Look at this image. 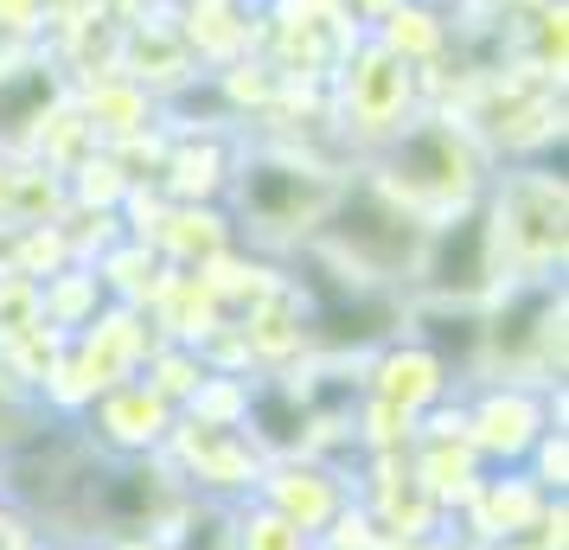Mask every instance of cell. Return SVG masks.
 Returning <instances> with one entry per match:
<instances>
[{
	"label": "cell",
	"mask_w": 569,
	"mask_h": 550,
	"mask_svg": "<svg viewBox=\"0 0 569 550\" xmlns=\"http://www.w3.org/2000/svg\"><path fill=\"white\" fill-rule=\"evenodd\" d=\"M487 180H492L487 141L455 116H416L397 141L378 148V173H371V186L397 211H410L422 231L467 206H480Z\"/></svg>",
	"instance_id": "1"
},
{
	"label": "cell",
	"mask_w": 569,
	"mask_h": 550,
	"mask_svg": "<svg viewBox=\"0 0 569 550\" xmlns=\"http://www.w3.org/2000/svg\"><path fill=\"white\" fill-rule=\"evenodd\" d=\"M487 231L499 289L512 282H557L563 269V173L550 167H512L487 180Z\"/></svg>",
	"instance_id": "2"
},
{
	"label": "cell",
	"mask_w": 569,
	"mask_h": 550,
	"mask_svg": "<svg viewBox=\"0 0 569 550\" xmlns=\"http://www.w3.org/2000/svg\"><path fill=\"white\" fill-rule=\"evenodd\" d=\"M422 103V71H410L403 58H390L378 39H352L339 52V129L359 148H385L416 122Z\"/></svg>",
	"instance_id": "3"
},
{
	"label": "cell",
	"mask_w": 569,
	"mask_h": 550,
	"mask_svg": "<svg viewBox=\"0 0 569 550\" xmlns=\"http://www.w3.org/2000/svg\"><path fill=\"white\" fill-rule=\"evenodd\" d=\"M167 468L180 473V487L206 506H243L257 499V480L269 468V454L250 442V429H224V422H199V417H173L167 436Z\"/></svg>",
	"instance_id": "4"
},
{
	"label": "cell",
	"mask_w": 569,
	"mask_h": 550,
	"mask_svg": "<svg viewBox=\"0 0 569 550\" xmlns=\"http://www.w3.org/2000/svg\"><path fill=\"white\" fill-rule=\"evenodd\" d=\"M237 206L250 218V237H282V243H301V237L320 231L327 206L339 199V180H327L308 160H250L237 167Z\"/></svg>",
	"instance_id": "5"
},
{
	"label": "cell",
	"mask_w": 569,
	"mask_h": 550,
	"mask_svg": "<svg viewBox=\"0 0 569 550\" xmlns=\"http://www.w3.org/2000/svg\"><path fill=\"white\" fill-rule=\"evenodd\" d=\"M173 417L180 410L167 397H154L141 378H122V384H109L83 403V442L103 448L109 461H148V454L167 448Z\"/></svg>",
	"instance_id": "6"
},
{
	"label": "cell",
	"mask_w": 569,
	"mask_h": 550,
	"mask_svg": "<svg viewBox=\"0 0 569 550\" xmlns=\"http://www.w3.org/2000/svg\"><path fill=\"white\" fill-rule=\"evenodd\" d=\"M543 429H550V391H538V384L499 378L467 403V442L487 468H525Z\"/></svg>",
	"instance_id": "7"
},
{
	"label": "cell",
	"mask_w": 569,
	"mask_h": 550,
	"mask_svg": "<svg viewBox=\"0 0 569 550\" xmlns=\"http://www.w3.org/2000/svg\"><path fill=\"white\" fill-rule=\"evenodd\" d=\"M257 499L269 512H282L288 524H301L308 538H320L333 524V512L352 499V480L327 454H269V468L257 480Z\"/></svg>",
	"instance_id": "8"
},
{
	"label": "cell",
	"mask_w": 569,
	"mask_h": 550,
	"mask_svg": "<svg viewBox=\"0 0 569 550\" xmlns=\"http://www.w3.org/2000/svg\"><path fill=\"white\" fill-rule=\"evenodd\" d=\"M365 384H371L378 403H397L403 417H422V410L448 403L455 371H448V359H436L422 340H385L365 359Z\"/></svg>",
	"instance_id": "9"
},
{
	"label": "cell",
	"mask_w": 569,
	"mask_h": 550,
	"mask_svg": "<svg viewBox=\"0 0 569 550\" xmlns=\"http://www.w3.org/2000/svg\"><path fill=\"white\" fill-rule=\"evenodd\" d=\"M231 180H237V160L211 129L180 134V141L167 148V160H160V173H154V186L167 192V206H218V199L231 192Z\"/></svg>",
	"instance_id": "10"
},
{
	"label": "cell",
	"mask_w": 569,
	"mask_h": 550,
	"mask_svg": "<svg viewBox=\"0 0 569 550\" xmlns=\"http://www.w3.org/2000/svg\"><path fill=\"white\" fill-rule=\"evenodd\" d=\"M78 116L90 122L97 148H116V141H129V134L154 129L160 103H154V97H148L134 78H122V71H103V78H97V83L78 97Z\"/></svg>",
	"instance_id": "11"
},
{
	"label": "cell",
	"mask_w": 569,
	"mask_h": 550,
	"mask_svg": "<svg viewBox=\"0 0 569 550\" xmlns=\"http://www.w3.org/2000/svg\"><path fill=\"white\" fill-rule=\"evenodd\" d=\"M154 250L167 269H199V262L237 250V224L218 206H167L154 231Z\"/></svg>",
	"instance_id": "12"
},
{
	"label": "cell",
	"mask_w": 569,
	"mask_h": 550,
	"mask_svg": "<svg viewBox=\"0 0 569 550\" xmlns=\"http://www.w3.org/2000/svg\"><path fill=\"white\" fill-rule=\"evenodd\" d=\"M371 39L385 46L390 58H403L410 71H436L448 46H455V20H448V7H429V0H403L390 20L371 27Z\"/></svg>",
	"instance_id": "13"
},
{
	"label": "cell",
	"mask_w": 569,
	"mask_h": 550,
	"mask_svg": "<svg viewBox=\"0 0 569 550\" xmlns=\"http://www.w3.org/2000/svg\"><path fill=\"white\" fill-rule=\"evenodd\" d=\"M410 448L416 454L403 461V468H410V480L416 487H429L441 506H461V499L480 487V473H487V461L473 454L467 436H416Z\"/></svg>",
	"instance_id": "14"
},
{
	"label": "cell",
	"mask_w": 569,
	"mask_h": 550,
	"mask_svg": "<svg viewBox=\"0 0 569 550\" xmlns=\"http://www.w3.org/2000/svg\"><path fill=\"white\" fill-rule=\"evenodd\" d=\"M231 550H313V538L282 512H269L262 499H243L231 506Z\"/></svg>",
	"instance_id": "15"
},
{
	"label": "cell",
	"mask_w": 569,
	"mask_h": 550,
	"mask_svg": "<svg viewBox=\"0 0 569 550\" xmlns=\"http://www.w3.org/2000/svg\"><path fill=\"white\" fill-rule=\"evenodd\" d=\"M403 0H346V20H365V27H378V20H390Z\"/></svg>",
	"instance_id": "16"
},
{
	"label": "cell",
	"mask_w": 569,
	"mask_h": 550,
	"mask_svg": "<svg viewBox=\"0 0 569 550\" xmlns=\"http://www.w3.org/2000/svg\"><path fill=\"white\" fill-rule=\"evenodd\" d=\"M97 550H167V544L148 538V531H129V538H97Z\"/></svg>",
	"instance_id": "17"
},
{
	"label": "cell",
	"mask_w": 569,
	"mask_h": 550,
	"mask_svg": "<svg viewBox=\"0 0 569 550\" xmlns=\"http://www.w3.org/2000/svg\"><path fill=\"white\" fill-rule=\"evenodd\" d=\"M13 160H20V154H7V148H0V218H7V206H13Z\"/></svg>",
	"instance_id": "18"
},
{
	"label": "cell",
	"mask_w": 569,
	"mask_h": 550,
	"mask_svg": "<svg viewBox=\"0 0 569 550\" xmlns=\"http://www.w3.org/2000/svg\"><path fill=\"white\" fill-rule=\"evenodd\" d=\"M499 13H538V7H550V0H492Z\"/></svg>",
	"instance_id": "19"
},
{
	"label": "cell",
	"mask_w": 569,
	"mask_h": 550,
	"mask_svg": "<svg viewBox=\"0 0 569 550\" xmlns=\"http://www.w3.org/2000/svg\"><path fill=\"white\" fill-rule=\"evenodd\" d=\"M480 550H538L531 538H492V544H480Z\"/></svg>",
	"instance_id": "20"
},
{
	"label": "cell",
	"mask_w": 569,
	"mask_h": 550,
	"mask_svg": "<svg viewBox=\"0 0 569 550\" xmlns=\"http://www.w3.org/2000/svg\"><path fill=\"white\" fill-rule=\"evenodd\" d=\"M39 550H97V544H83V538H52V544H39Z\"/></svg>",
	"instance_id": "21"
},
{
	"label": "cell",
	"mask_w": 569,
	"mask_h": 550,
	"mask_svg": "<svg viewBox=\"0 0 569 550\" xmlns=\"http://www.w3.org/2000/svg\"><path fill=\"white\" fill-rule=\"evenodd\" d=\"M0 499H7V468H0Z\"/></svg>",
	"instance_id": "22"
},
{
	"label": "cell",
	"mask_w": 569,
	"mask_h": 550,
	"mask_svg": "<svg viewBox=\"0 0 569 550\" xmlns=\"http://www.w3.org/2000/svg\"><path fill=\"white\" fill-rule=\"evenodd\" d=\"M173 7H186V0H173Z\"/></svg>",
	"instance_id": "23"
}]
</instances>
